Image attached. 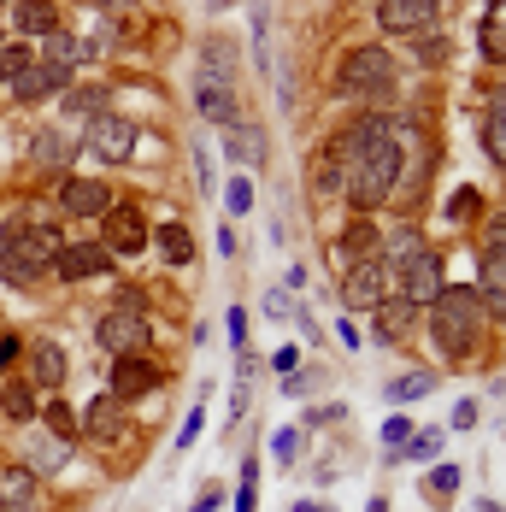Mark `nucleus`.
Masks as SVG:
<instances>
[{
	"mask_svg": "<svg viewBox=\"0 0 506 512\" xmlns=\"http://www.w3.org/2000/svg\"><path fill=\"white\" fill-rule=\"evenodd\" d=\"M430 336L448 359H471L477 354V336H483V301H477V283H442V295L430 301Z\"/></svg>",
	"mask_w": 506,
	"mask_h": 512,
	"instance_id": "nucleus-1",
	"label": "nucleus"
},
{
	"mask_svg": "<svg viewBox=\"0 0 506 512\" xmlns=\"http://www.w3.org/2000/svg\"><path fill=\"white\" fill-rule=\"evenodd\" d=\"M53 248H59V236H53L48 224L6 230V248H0V277H6V283H18V289L42 283V277L53 271Z\"/></svg>",
	"mask_w": 506,
	"mask_h": 512,
	"instance_id": "nucleus-2",
	"label": "nucleus"
},
{
	"mask_svg": "<svg viewBox=\"0 0 506 512\" xmlns=\"http://www.w3.org/2000/svg\"><path fill=\"white\" fill-rule=\"evenodd\" d=\"M389 89H395V59L377 42L354 48L342 59V71H336V95H348V101H383Z\"/></svg>",
	"mask_w": 506,
	"mask_h": 512,
	"instance_id": "nucleus-3",
	"label": "nucleus"
},
{
	"mask_svg": "<svg viewBox=\"0 0 506 512\" xmlns=\"http://www.w3.org/2000/svg\"><path fill=\"white\" fill-rule=\"evenodd\" d=\"M136 136H142V130H136L130 118L101 112V118H89V130H83L77 142H83V154H95L101 165H130V159H136V148H142Z\"/></svg>",
	"mask_w": 506,
	"mask_h": 512,
	"instance_id": "nucleus-4",
	"label": "nucleus"
},
{
	"mask_svg": "<svg viewBox=\"0 0 506 512\" xmlns=\"http://www.w3.org/2000/svg\"><path fill=\"white\" fill-rule=\"evenodd\" d=\"M148 336H153V324H148V307H112L95 324V342H101L112 359H124V354H148Z\"/></svg>",
	"mask_w": 506,
	"mask_h": 512,
	"instance_id": "nucleus-5",
	"label": "nucleus"
},
{
	"mask_svg": "<svg viewBox=\"0 0 506 512\" xmlns=\"http://www.w3.org/2000/svg\"><path fill=\"white\" fill-rule=\"evenodd\" d=\"M389 289H395V271L383 265V259H354L348 271H342V307L348 312H371L377 301H389Z\"/></svg>",
	"mask_w": 506,
	"mask_h": 512,
	"instance_id": "nucleus-6",
	"label": "nucleus"
},
{
	"mask_svg": "<svg viewBox=\"0 0 506 512\" xmlns=\"http://www.w3.org/2000/svg\"><path fill=\"white\" fill-rule=\"evenodd\" d=\"M165 383V365L148 354H124V359H112V377H106V395H118L124 407L130 401H142V395H153Z\"/></svg>",
	"mask_w": 506,
	"mask_h": 512,
	"instance_id": "nucleus-7",
	"label": "nucleus"
},
{
	"mask_svg": "<svg viewBox=\"0 0 506 512\" xmlns=\"http://www.w3.org/2000/svg\"><path fill=\"white\" fill-rule=\"evenodd\" d=\"M442 283H448V277H442V254H436V248H424L418 259H406L401 271H395V295H401V301H412L418 312L442 295Z\"/></svg>",
	"mask_w": 506,
	"mask_h": 512,
	"instance_id": "nucleus-8",
	"label": "nucleus"
},
{
	"mask_svg": "<svg viewBox=\"0 0 506 512\" xmlns=\"http://www.w3.org/2000/svg\"><path fill=\"white\" fill-rule=\"evenodd\" d=\"M59 283H89V277H112V254L101 242H59L53 248V271Z\"/></svg>",
	"mask_w": 506,
	"mask_h": 512,
	"instance_id": "nucleus-9",
	"label": "nucleus"
},
{
	"mask_svg": "<svg viewBox=\"0 0 506 512\" xmlns=\"http://www.w3.org/2000/svg\"><path fill=\"white\" fill-rule=\"evenodd\" d=\"M101 248L112 259L118 254H142V248H148V218H142L136 206H112V212L101 218Z\"/></svg>",
	"mask_w": 506,
	"mask_h": 512,
	"instance_id": "nucleus-10",
	"label": "nucleus"
},
{
	"mask_svg": "<svg viewBox=\"0 0 506 512\" xmlns=\"http://www.w3.org/2000/svg\"><path fill=\"white\" fill-rule=\"evenodd\" d=\"M59 212L65 218H106L112 212V189L101 177H59Z\"/></svg>",
	"mask_w": 506,
	"mask_h": 512,
	"instance_id": "nucleus-11",
	"label": "nucleus"
},
{
	"mask_svg": "<svg viewBox=\"0 0 506 512\" xmlns=\"http://www.w3.org/2000/svg\"><path fill=\"white\" fill-rule=\"evenodd\" d=\"M195 112H201L206 124H242V106H236V83H224V77H206L195 71Z\"/></svg>",
	"mask_w": 506,
	"mask_h": 512,
	"instance_id": "nucleus-12",
	"label": "nucleus"
},
{
	"mask_svg": "<svg viewBox=\"0 0 506 512\" xmlns=\"http://www.w3.org/2000/svg\"><path fill=\"white\" fill-rule=\"evenodd\" d=\"M6 89H12V101L42 106V101H53V95H65V89H71V71H65V65H24Z\"/></svg>",
	"mask_w": 506,
	"mask_h": 512,
	"instance_id": "nucleus-13",
	"label": "nucleus"
},
{
	"mask_svg": "<svg viewBox=\"0 0 506 512\" xmlns=\"http://www.w3.org/2000/svg\"><path fill=\"white\" fill-rule=\"evenodd\" d=\"M436 12H442V0H377V24H383L389 36H418V30H430Z\"/></svg>",
	"mask_w": 506,
	"mask_h": 512,
	"instance_id": "nucleus-14",
	"label": "nucleus"
},
{
	"mask_svg": "<svg viewBox=\"0 0 506 512\" xmlns=\"http://www.w3.org/2000/svg\"><path fill=\"white\" fill-rule=\"evenodd\" d=\"M477 301L483 318L506 330V254H477Z\"/></svg>",
	"mask_w": 506,
	"mask_h": 512,
	"instance_id": "nucleus-15",
	"label": "nucleus"
},
{
	"mask_svg": "<svg viewBox=\"0 0 506 512\" xmlns=\"http://www.w3.org/2000/svg\"><path fill=\"white\" fill-rule=\"evenodd\" d=\"M412 324H418V307L401 301V295H389V301H377V307H371V342L395 348V342L412 336Z\"/></svg>",
	"mask_w": 506,
	"mask_h": 512,
	"instance_id": "nucleus-16",
	"label": "nucleus"
},
{
	"mask_svg": "<svg viewBox=\"0 0 506 512\" xmlns=\"http://www.w3.org/2000/svg\"><path fill=\"white\" fill-rule=\"evenodd\" d=\"M65 377H71L65 348H59V342H30V377H24V383H30L36 395H42V389L59 395V389H65Z\"/></svg>",
	"mask_w": 506,
	"mask_h": 512,
	"instance_id": "nucleus-17",
	"label": "nucleus"
},
{
	"mask_svg": "<svg viewBox=\"0 0 506 512\" xmlns=\"http://www.w3.org/2000/svg\"><path fill=\"white\" fill-rule=\"evenodd\" d=\"M118 430H124V401L118 395H95L77 412V436H89V442H112Z\"/></svg>",
	"mask_w": 506,
	"mask_h": 512,
	"instance_id": "nucleus-18",
	"label": "nucleus"
},
{
	"mask_svg": "<svg viewBox=\"0 0 506 512\" xmlns=\"http://www.w3.org/2000/svg\"><path fill=\"white\" fill-rule=\"evenodd\" d=\"M377 242H383V224H377V218H365V212H359L354 224H348V230H342V242H336V248H330V259H336V265H342V271H348V265H354V259H371V254H377Z\"/></svg>",
	"mask_w": 506,
	"mask_h": 512,
	"instance_id": "nucleus-19",
	"label": "nucleus"
},
{
	"mask_svg": "<svg viewBox=\"0 0 506 512\" xmlns=\"http://www.w3.org/2000/svg\"><path fill=\"white\" fill-rule=\"evenodd\" d=\"M430 248L424 242V224H395V230H383V242H377V259L389 265V271H401L406 259H418Z\"/></svg>",
	"mask_w": 506,
	"mask_h": 512,
	"instance_id": "nucleus-20",
	"label": "nucleus"
},
{
	"mask_svg": "<svg viewBox=\"0 0 506 512\" xmlns=\"http://www.w3.org/2000/svg\"><path fill=\"white\" fill-rule=\"evenodd\" d=\"M77 154H83V142H77L71 130H36V142H30V159H36L42 171H65Z\"/></svg>",
	"mask_w": 506,
	"mask_h": 512,
	"instance_id": "nucleus-21",
	"label": "nucleus"
},
{
	"mask_svg": "<svg viewBox=\"0 0 506 512\" xmlns=\"http://www.w3.org/2000/svg\"><path fill=\"white\" fill-rule=\"evenodd\" d=\"M0 418L6 424H36L42 418V401L24 377H0Z\"/></svg>",
	"mask_w": 506,
	"mask_h": 512,
	"instance_id": "nucleus-22",
	"label": "nucleus"
},
{
	"mask_svg": "<svg viewBox=\"0 0 506 512\" xmlns=\"http://www.w3.org/2000/svg\"><path fill=\"white\" fill-rule=\"evenodd\" d=\"M224 154L236 159L242 171H259L265 154H271V148H265V130H259V124H230V130H224Z\"/></svg>",
	"mask_w": 506,
	"mask_h": 512,
	"instance_id": "nucleus-23",
	"label": "nucleus"
},
{
	"mask_svg": "<svg viewBox=\"0 0 506 512\" xmlns=\"http://www.w3.org/2000/svg\"><path fill=\"white\" fill-rule=\"evenodd\" d=\"M95 59H101V42L53 30V36H48V59H42V65H65V71H77V65H95Z\"/></svg>",
	"mask_w": 506,
	"mask_h": 512,
	"instance_id": "nucleus-24",
	"label": "nucleus"
},
{
	"mask_svg": "<svg viewBox=\"0 0 506 512\" xmlns=\"http://www.w3.org/2000/svg\"><path fill=\"white\" fill-rule=\"evenodd\" d=\"M12 24H18V36H42L48 42L59 30V6L53 0H12Z\"/></svg>",
	"mask_w": 506,
	"mask_h": 512,
	"instance_id": "nucleus-25",
	"label": "nucleus"
},
{
	"mask_svg": "<svg viewBox=\"0 0 506 512\" xmlns=\"http://www.w3.org/2000/svg\"><path fill=\"white\" fill-rule=\"evenodd\" d=\"M0 512H36V477L24 465L0 471Z\"/></svg>",
	"mask_w": 506,
	"mask_h": 512,
	"instance_id": "nucleus-26",
	"label": "nucleus"
},
{
	"mask_svg": "<svg viewBox=\"0 0 506 512\" xmlns=\"http://www.w3.org/2000/svg\"><path fill=\"white\" fill-rule=\"evenodd\" d=\"M65 465H71V442H65V436H48V442H36V448L24 454V471H30L36 483H42V477H59Z\"/></svg>",
	"mask_w": 506,
	"mask_h": 512,
	"instance_id": "nucleus-27",
	"label": "nucleus"
},
{
	"mask_svg": "<svg viewBox=\"0 0 506 512\" xmlns=\"http://www.w3.org/2000/svg\"><path fill=\"white\" fill-rule=\"evenodd\" d=\"M477 42H483V59L506 65V0H483V30H477Z\"/></svg>",
	"mask_w": 506,
	"mask_h": 512,
	"instance_id": "nucleus-28",
	"label": "nucleus"
},
{
	"mask_svg": "<svg viewBox=\"0 0 506 512\" xmlns=\"http://www.w3.org/2000/svg\"><path fill=\"white\" fill-rule=\"evenodd\" d=\"M436 383H442L436 371H406V377H389V383H383V401H389V407H406V401H424V395H430Z\"/></svg>",
	"mask_w": 506,
	"mask_h": 512,
	"instance_id": "nucleus-29",
	"label": "nucleus"
},
{
	"mask_svg": "<svg viewBox=\"0 0 506 512\" xmlns=\"http://www.w3.org/2000/svg\"><path fill=\"white\" fill-rule=\"evenodd\" d=\"M236 65H242V59H236V42H230V36H212V42L201 48V71H206V77L236 83Z\"/></svg>",
	"mask_w": 506,
	"mask_h": 512,
	"instance_id": "nucleus-30",
	"label": "nucleus"
},
{
	"mask_svg": "<svg viewBox=\"0 0 506 512\" xmlns=\"http://www.w3.org/2000/svg\"><path fill=\"white\" fill-rule=\"evenodd\" d=\"M153 242H159V259H165V265H189V259H195V236H189L183 224H159Z\"/></svg>",
	"mask_w": 506,
	"mask_h": 512,
	"instance_id": "nucleus-31",
	"label": "nucleus"
},
{
	"mask_svg": "<svg viewBox=\"0 0 506 512\" xmlns=\"http://www.w3.org/2000/svg\"><path fill=\"white\" fill-rule=\"evenodd\" d=\"M312 195H318V201H330V195H342V159H336V148H324V154H312Z\"/></svg>",
	"mask_w": 506,
	"mask_h": 512,
	"instance_id": "nucleus-32",
	"label": "nucleus"
},
{
	"mask_svg": "<svg viewBox=\"0 0 506 512\" xmlns=\"http://www.w3.org/2000/svg\"><path fill=\"white\" fill-rule=\"evenodd\" d=\"M442 442H448L442 430H412L401 448H389V460H436V454H442Z\"/></svg>",
	"mask_w": 506,
	"mask_h": 512,
	"instance_id": "nucleus-33",
	"label": "nucleus"
},
{
	"mask_svg": "<svg viewBox=\"0 0 506 512\" xmlns=\"http://www.w3.org/2000/svg\"><path fill=\"white\" fill-rule=\"evenodd\" d=\"M224 212H230V218H248V212H253V177H248V171H236V177H230V189H224Z\"/></svg>",
	"mask_w": 506,
	"mask_h": 512,
	"instance_id": "nucleus-34",
	"label": "nucleus"
},
{
	"mask_svg": "<svg viewBox=\"0 0 506 512\" xmlns=\"http://www.w3.org/2000/svg\"><path fill=\"white\" fill-rule=\"evenodd\" d=\"M65 112H77V118H101L106 112V89H65Z\"/></svg>",
	"mask_w": 506,
	"mask_h": 512,
	"instance_id": "nucleus-35",
	"label": "nucleus"
},
{
	"mask_svg": "<svg viewBox=\"0 0 506 512\" xmlns=\"http://www.w3.org/2000/svg\"><path fill=\"white\" fill-rule=\"evenodd\" d=\"M430 495H436V501H454L459 495V465H436V471L424 477V501H430Z\"/></svg>",
	"mask_w": 506,
	"mask_h": 512,
	"instance_id": "nucleus-36",
	"label": "nucleus"
},
{
	"mask_svg": "<svg viewBox=\"0 0 506 512\" xmlns=\"http://www.w3.org/2000/svg\"><path fill=\"white\" fill-rule=\"evenodd\" d=\"M42 424H48L53 436H65V442H71V436H77V412L65 407V401H59V395H53L48 407H42Z\"/></svg>",
	"mask_w": 506,
	"mask_h": 512,
	"instance_id": "nucleus-37",
	"label": "nucleus"
},
{
	"mask_svg": "<svg viewBox=\"0 0 506 512\" xmlns=\"http://www.w3.org/2000/svg\"><path fill=\"white\" fill-rule=\"evenodd\" d=\"M477 183H465V189H454V195H448V206H442V218H448V224H465V218H471V212H477Z\"/></svg>",
	"mask_w": 506,
	"mask_h": 512,
	"instance_id": "nucleus-38",
	"label": "nucleus"
},
{
	"mask_svg": "<svg viewBox=\"0 0 506 512\" xmlns=\"http://www.w3.org/2000/svg\"><path fill=\"white\" fill-rule=\"evenodd\" d=\"M253 59L271 71V12L265 6H253Z\"/></svg>",
	"mask_w": 506,
	"mask_h": 512,
	"instance_id": "nucleus-39",
	"label": "nucleus"
},
{
	"mask_svg": "<svg viewBox=\"0 0 506 512\" xmlns=\"http://www.w3.org/2000/svg\"><path fill=\"white\" fill-rule=\"evenodd\" d=\"M295 454H301V430H289V424H283V430L271 436V460L289 471V465H295Z\"/></svg>",
	"mask_w": 506,
	"mask_h": 512,
	"instance_id": "nucleus-40",
	"label": "nucleus"
},
{
	"mask_svg": "<svg viewBox=\"0 0 506 512\" xmlns=\"http://www.w3.org/2000/svg\"><path fill=\"white\" fill-rule=\"evenodd\" d=\"M24 65H30V48H24V42H6V48H0V89H6Z\"/></svg>",
	"mask_w": 506,
	"mask_h": 512,
	"instance_id": "nucleus-41",
	"label": "nucleus"
},
{
	"mask_svg": "<svg viewBox=\"0 0 506 512\" xmlns=\"http://www.w3.org/2000/svg\"><path fill=\"white\" fill-rule=\"evenodd\" d=\"M483 154L506 171V124H495V118H483Z\"/></svg>",
	"mask_w": 506,
	"mask_h": 512,
	"instance_id": "nucleus-42",
	"label": "nucleus"
},
{
	"mask_svg": "<svg viewBox=\"0 0 506 512\" xmlns=\"http://www.w3.org/2000/svg\"><path fill=\"white\" fill-rule=\"evenodd\" d=\"M318 383H324V371H289V377H283V395L306 401V395H318Z\"/></svg>",
	"mask_w": 506,
	"mask_h": 512,
	"instance_id": "nucleus-43",
	"label": "nucleus"
},
{
	"mask_svg": "<svg viewBox=\"0 0 506 512\" xmlns=\"http://www.w3.org/2000/svg\"><path fill=\"white\" fill-rule=\"evenodd\" d=\"M483 254H506V212L489 218V230H483Z\"/></svg>",
	"mask_w": 506,
	"mask_h": 512,
	"instance_id": "nucleus-44",
	"label": "nucleus"
},
{
	"mask_svg": "<svg viewBox=\"0 0 506 512\" xmlns=\"http://www.w3.org/2000/svg\"><path fill=\"white\" fill-rule=\"evenodd\" d=\"M201 430H206V418H201V407H195V412H189V418H183V430H177V448L189 454V448L201 442Z\"/></svg>",
	"mask_w": 506,
	"mask_h": 512,
	"instance_id": "nucleus-45",
	"label": "nucleus"
},
{
	"mask_svg": "<svg viewBox=\"0 0 506 512\" xmlns=\"http://www.w3.org/2000/svg\"><path fill=\"white\" fill-rule=\"evenodd\" d=\"M18 354H24V342H18V330H0V377L18 365Z\"/></svg>",
	"mask_w": 506,
	"mask_h": 512,
	"instance_id": "nucleus-46",
	"label": "nucleus"
},
{
	"mask_svg": "<svg viewBox=\"0 0 506 512\" xmlns=\"http://www.w3.org/2000/svg\"><path fill=\"white\" fill-rule=\"evenodd\" d=\"M418 59H424V65H442V59H448V36H430V30H424V42H418Z\"/></svg>",
	"mask_w": 506,
	"mask_h": 512,
	"instance_id": "nucleus-47",
	"label": "nucleus"
},
{
	"mask_svg": "<svg viewBox=\"0 0 506 512\" xmlns=\"http://www.w3.org/2000/svg\"><path fill=\"white\" fill-rule=\"evenodd\" d=\"M289 312H301L289 289H271V295H265V318H289Z\"/></svg>",
	"mask_w": 506,
	"mask_h": 512,
	"instance_id": "nucleus-48",
	"label": "nucleus"
},
{
	"mask_svg": "<svg viewBox=\"0 0 506 512\" xmlns=\"http://www.w3.org/2000/svg\"><path fill=\"white\" fill-rule=\"evenodd\" d=\"M224 324H230V342H236V354H242V348H248V307H230Z\"/></svg>",
	"mask_w": 506,
	"mask_h": 512,
	"instance_id": "nucleus-49",
	"label": "nucleus"
},
{
	"mask_svg": "<svg viewBox=\"0 0 506 512\" xmlns=\"http://www.w3.org/2000/svg\"><path fill=\"white\" fill-rule=\"evenodd\" d=\"M412 436V418H383V448H401Z\"/></svg>",
	"mask_w": 506,
	"mask_h": 512,
	"instance_id": "nucleus-50",
	"label": "nucleus"
},
{
	"mask_svg": "<svg viewBox=\"0 0 506 512\" xmlns=\"http://www.w3.org/2000/svg\"><path fill=\"white\" fill-rule=\"evenodd\" d=\"M271 371H277V377H289V371H301V354H295V348H277V354H271Z\"/></svg>",
	"mask_w": 506,
	"mask_h": 512,
	"instance_id": "nucleus-51",
	"label": "nucleus"
},
{
	"mask_svg": "<svg viewBox=\"0 0 506 512\" xmlns=\"http://www.w3.org/2000/svg\"><path fill=\"white\" fill-rule=\"evenodd\" d=\"M342 418H348L342 401H336V407H312V412H306V424H342Z\"/></svg>",
	"mask_w": 506,
	"mask_h": 512,
	"instance_id": "nucleus-52",
	"label": "nucleus"
},
{
	"mask_svg": "<svg viewBox=\"0 0 506 512\" xmlns=\"http://www.w3.org/2000/svg\"><path fill=\"white\" fill-rule=\"evenodd\" d=\"M477 418H483L477 401H459V407H454V430H477Z\"/></svg>",
	"mask_w": 506,
	"mask_h": 512,
	"instance_id": "nucleus-53",
	"label": "nucleus"
},
{
	"mask_svg": "<svg viewBox=\"0 0 506 512\" xmlns=\"http://www.w3.org/2000/svg\"><path fill=\"white\" fill-rule=\"evenodd\" d=\"M218 501H224V489H218V483H206V489H201V501H195L189 512H218Z\"/></svg>",
	"mask_w": 506,
	"mask_h": 512,
	"instance_id": "nucleus-54",
	"label": "nucleus"
},
{
	"mask_svg": "<svg viewBox=\"0 0 506 512\" xmlns=\"http://www.w3.org/2000/svg\"><path fill=\"white\" fill-rule=\"evenodd\" d=\"M489 118H495V124H506V83L489 95Z\"/></svg>",
	"mask_w": 506,
	"mask_h": 512,
	"instance_id": "nucleus-55",
	"label": "nucleus"
},
{
	"mask_svg": "<svg viewBox=\"0 0 506 512\" xmlns=\"http://www.w3.org/2000/svg\"><path fill=\"white\" fill-rule=\"evenodd\" d=\"M253 501H259V495H253V483H242V489H236V512H253Z\"/></svg>",
	"mask_w": 506,
	"mask_h": 512,
	"instance_id": "nucleus-56",
	"label": "nucleus"
},
{
	"mask_svg": "<svg viewBox=\"0 0 506 512\" xmlns=\"http://www.w3.org/2000/svg\"><path fill=\"white\" fill-rule=\"evenodd\" d=\"M89 6H95V12H124L130 0H89Z\"/></svg>",
	"mask_w": 506,
	"mask_h": 512,
	"instance_id": "nucleus-57",
	"label": "nucleus"
},
{
	"mask_svg": "<svg viewBox=\"0 0 506 512\" xmlns=\"http://www.w3.org/2000/svg\"><path fill=\"white\" fill-rule=\"evenodd\" d=\"M295 512H330V507H324V501L312 495V501H295Z\"/></svg>",
	"mask_w": 506,
	"mask_h": 512,
	"instance_id": "nucleus-58",
	"label": "nucleus"
},
{
	"mask_svg": "<svg viewBox=\"0 0 506 512\" xmlns=\"http://www.w3.org/2000/svg\"><path fill=\"white\" fill-rule=\"evenodd\" d=\"M365 512H389V495H371V501H365Z\"/></svg>",
	"mask_w": 506,
	"mask_h": 512,
	"instance_id": "nucleus-59",
	"label": "nucleus"
},
{
	"mask_svg": "<svg viewBox=\"0 0 506 512\" xmlns=\"http://www.w3.org/2000/svg\"><path fill=\"white\" fill-rule=\"evenodd\" d=\"M206 6H212V12H230V6H236V0H206Z\"/></svg>",
	"mask_w": 506,
	"mask_h": 512,
	"instance_id": "nucleus-60",
	"label": "nucleus"
},
{
	"mask_svg": "<svg viewBox=\"0 0 506 512\" xmlns=\"http://www.w3.org/2000/svg\"><path fill=\"white\" fill-rule=\"evenodd\" d=\"M477 512H501V507H495V501H477Z\"/></svg>",
	"mask_w": 506,
	"mask_h": 512,
	"instance_id": "nucleus-61",
	"label": "nucleus"
},
{
	"mask_svg": "<svg viewBox=\"0 0 506 512\" xmlns=\"http://www.w3.org/2000/svg\"><path fill=\"white\" fill-rule=\"evenodd\" d=\"M6 230H12V224H0V248H6Z\"/></svg>",
	"mask_w": 506,
	"mask_h": 512,
	"instance_id": "nucleus-62",
	"label": "nucleus"
},
{
	"mask_svg": "<svg viewBox=\"0 0 506 512\" xmlns=\"http://www.w3.org/2000/svg\"><path fill=\"white\" fill-rule=\"evenodd\" d=\"M0 6H6V0H0Z\"/></svg>",
	"mask_w": 506,
	"mask_h": 512,
	"instance_id": "nucleus-63",
	"label": "nucleus"
}]
</instances>
